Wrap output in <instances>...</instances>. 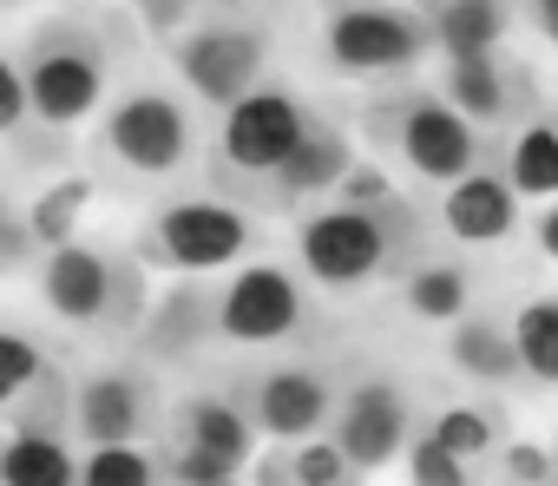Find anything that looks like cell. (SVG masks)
Returning a JSON list of instances; mask_svg holds the SVG:
<instances>
[{"label": "cell", "mask_w": 558, "mask_h": 486, "mask_svg": "<svg viewBox=\"0 0 558 486\" xmlns=\"http://www.w3.org/2000/svg\"><path fill=\"white\" fill-rule=\"evenodd\" d=\"M434 217L401 191L395 204H323L296 217V270L310 290L355 296L368 283H401L421 257H434Z\"/></svg>", "instance_id": "6da1fadb"}, {"label": "cell", "mask_w": 558, "mask_h": 486, "mask_svg": "<svg viewBox=\"0 0 558 486\" xmlns=\"http://www.w3.org/2000/svg\"><path fill=\"white\" fill-rule=\"evenodd\" d=\"M34 290H40V303H47L53 323L80 329L93 342H112V349L132 342L138 323H145V309H151L138 251L125 257L119 243H106V236H73V243H60L53 257H40Z\"/></svg>", "instance_id": "7a4b0ae2"}, {"label": "cell", "mask_w": 558, "mask_h": 486, "mask_svg": "<svg viewBox=\"0 0 558 486\" xmlns=\"http://www.w3.org/2000/svg\"><path fill=\"white\" fill-rule=\"evenodd\" d=\"M93 151H99V171L119 178L125 191L171 184L178 171H191L204 158V125H197V106L178 86L132 80L125 93L106 99L99 132H93Z\"/></svg>", "instance_id": "3957f363"}, {"label": "cell", "mask_w": 558, "mask_h": 486, "mask_svg": "<svg viewBox=\"0 0 558 486\" xmlns=\"http://www.w3.org/2000/svg\"><path fill=\"white\" fill-rule=\"evenodd\" d=\"M21 86H27V112L47 132H73L86 119L106 112L112 99V40H106V14H53L21 40Z\"/></svg>", "instance_id": "277c9868"}, {"label": "cell", "mask_w": 558, "mask_h": 486, "mask_svg": "<svg viewBox=\"0 0 558 486\" xmlns=\"http://www.w3.org/2000/svg\"><path fill=\"white\" fill-rule=\"evenodd\" d=\"M362 132L375 151L401 158L421 184H440L453 191L460 178H473L480 165H493V145L486 132H473L447 99L440 86H395V93H375L362 106Z\"/></svg>", "instance_id": "5b68a950"}, {"label": "cell", "mask_w": 558, "mask_h": 486, "mask_svg": "<svg viewBox=\"0 0 558 486\" xmlns=\"http://www.w3.org/2000/svg\"><path fill=\"white\" fill-rule=\"evenodd\" d=\"M310 99H296L290 86H256L243 106H230L217 119V138L204 151V178L217 197L230 204H256V191L290 165V151L310 132Z\"/></svg>", "instance_id": "8992f818"}, {"label": "cell", "mask_w": 558, "mask_h": 486, "mask_svg": "<svg viewBox=\"0 0 558 486\" xmlns=\"http://www.w3.org/2000/svg\"><path fill=\"white\" fill-rule=\"evenodd\" d=\"M256 251V223L230 197H165L138 223V264L145 270H178V277H230Z\"/></svg>", "instance_id": "52a82bcc"}, {"label": "cell", "mask_w": 558, "mask_h": 486, "mask_svg": "<svg viewBox=\"0 0 558 486\" xmlns=\"http://www.w3.org/2000/svg\"><path fill=\"white\" fill-rule=\"evenodd\" d=\"M223 388L269 447H290V440H316V434L336 427V408H342L349 381L323 355H276V362H250Z\"/></svg>", "instance_id": "ba28073f"}, {"label": "cell", "mask_w": 558, "mask_h": 486, "mask_svg": "<svg viewBox=\"0 0 558 486\" xmlns=\"http://www.w3.org/2000/svg\"><path fill=\"white\" fill-rule=\"evenodd\" d=\"M171 73L204 112L243 106L256 86H269V27L256 14H197V27L171 47Z\"/></svg>", "instance_id": "9c48e42d"}, {"label": "cell", "mask_w": 558, "mask_h": 486, "mask_svg": "<svg viewBox=\"0 0 558 486\" xmlns=\"http://www.w3.org/2000/svg\"><path fill=\"white\" fill-rule=\"evenodd\" d=\"M323 329V309L303 270L283 264H243L217 277V342L230 349H290Z\"/></svg>", "instance_id": "30bf717a"}, {"label": "cell", "mask_w": 558, "mask_h": 486, "mask_svg": "<svg viewBox=\"0 0 558 486\" xmlns=\"http://www.w3.org/2000/svg\"><path fill=\"white\" fill-rule=\"evenodd\" d=\"M165 401L171 394L158 388V368H145L138 355L80 368L73 375V440H80V453L86 447H145V440H158Z\"/></svg>", "instance_id": "8fae6325"}, {"label": "cell", "mask_w": 558, "mask_h": 486, "mask_svg": "<svg viewBox=\"0 0 558 486\" xmlns=\"http://www.w3.org/2000/svg\"><path fill=\"white\" fill-rule=\"evenodd\" d=\"M427 21L421 8H329L323 14V60L349 80H395L421 66Z\"/></svg>", "instance_id": "7c38bea8"}, {"label": "cell", "mask_w": 558, "mask_h": 486, "mask_svg": "<svg viewBox=\"0 0 558 486\" xmlns=\"http://www.w3.org/2000/svg\"><path fill=\"white\" fill-rule=\"evenodd\" d=\"M414 434H421V414H414V394H408L395 375H362V381L342 388V408H336L329 440H336L362 473H381L388 460H401Z\"/></svg>", "instance_id": "4fadbf2b"}, {"label": "cell", "mask_w": 558, "mask_h": 486, "mask_svg": "<svg viewBox=\"0 0 558 486\" xmlns=\"http://www.w3.org/2000/svg\"><path fill=\"white\" fill-rule=\"evenodd\" d=\"M355 145H349V132L336 125V119H310V132H303V145L290 151V165L276 171L263 191H256V210H276V217H310V210H323V197L336 204V191H342V178L355 171Z\"/></svg>", "instance_id": "5bb4252c"}, {"label": "cell", "mask_w": 558, "mask_h": 486, "mask_svg": "<svg viewBox=\"0 0 558 486\" xmlns=\"http://www.w3.org/2000/svg\"><path fill=\"white\" fill-rule=\"evenodd\" d=\"M256 440L263 434L230 401V388H184V394L165 401L158 447H184V453H210V460H230V466H256V453H263Z\"/></svg>", "instance_id": "9a60e30c"}, {"label": "cell", "mask_w": 558, "mask_h": 486, "mask_svg": "<svg viewBox=\"0 0 558 486\" xmlns=\"http://www.w3.org/2000/svg\"><path fill=\"white\" fill-rule=\"evenodd\" d=\"M440 99L473 125V132H499V125H525L538 112V86L519 60L493 53V60H460L440 73Z\"/></svg>", "instance_id": "2e32d148"}, {"label": "cell", "mask_w": 558, "mask_h": 486, "mask_svg": "<svg viewBox=\"0 0 558 486\" xmlns=\"http://www.w3.org/2000/svg\"><path fill=\"white\" fill-rule=\"evenodd\" d=\"M217 342V283L210 277H178L138 323L132 336V355L145 368H171V362H191Z\"/></svg>", "instance_id": "e0dca14e"}, {"label": "cell", "mask_w": 558, "mask_h": 486, "mask_svg": "<svg viewBox=\"0 0 558 486\" xmlns=\"http://www.w3.org/2000/svg\"><path fill=\"white\" fill-rule=\"evenodd\" d=\"M440 236L466 243V251H486V243H506L519 230V191L506 184L499 165H480L473 178H460L453 191H440Z\"/></svg>", "instance_id": "ac0fdd59"}, {"label": "cell", "mask_w": 558, "mask_h": 486, "mask_svg": "<svg viewBox=\"0 0 558 486\" xmlns=\"http://www.w3.org/2000/svg\"><path fill=\"white\" fill-rule=\"evenodd\" d=\"M395 290H401V309H408L414 323H440V329H453L460 316L480 309V270H473L466 257H447V251L421 257Z\"/></svg>", "instance_id": "d6986e66"}, {"label": "cell", "mask_w": 558, "mask_h": 486, "mask_svg": "<svg viewBox=\"0 0 558 486\" xmlns=\"http://www.w3.org/2000/svg\"><path fill=\"white\" fill-rule=\"evenodd\" d=\"M447 362L453 375L480 381V388H519L525 368H519V349H512V316L499 309H473L447 329Z\"/></svg>", "instance_id": "ffe728a7"}, {"label": "cell", "mask_w": 558, "mask_h": 486, "mask_svg": "<svg viewBox=\"0 0 558 486\" xmlns=\"http://www.w3.org/2000/svg\"><path fill=\"white\" fill-rule=\"evenodd\" d=\"M421 21H427V47H434L447 66L506 53V40H512V27H519V14H512V8H486V0H453V8H421Z\"/></svg>", "instance_id": "44dd1931"}, {"label": "cell", "mask_w": 558, "mask_h": 486, "mask_svg": "<svg viewBox=\"0 0 558 486\" xmlns=\"http://www.w3.org/2000/svg\"><path fill=\"white\" fill-rule=\"evenodd\" d=\"M362 479H368V473H362L329 434L290 440V447H263L256 466H250V486H362Z\"/></svg>", "instance_id": "7402d4cb"}, {"label": "cell", "mask_w": 558, "mask_h": 486, "mask_svg": "<svg viewBox=\"0 0 558 486\" xmlns=\"http://www.w3.org/2000/svg\"><path fill=\"white\" fill-rule=\"evenodd\" d=\"M421 434H434L453 460H466L473 473H486L506 447H512V434H506V408H493V401H447V408H434L427 421H421Z\"/></svg>", "instance_id": "603a6c76"}, {"label": "cell", "mask_w": 558, "mask_h": 486, "mask_svg": "<svg viewBox=\"0 0 558 486\" xmlns=\"http://www.w3.org/2000/svg\"><path fill=\"white\" fill-rule=\"evenodd\" d=\"M499 171L519 197H558V112H532L499 145Z\"/></svg>", "instance_id": "cb8c5ba5"}, {"label": "cell", "mask_w": 558, "mask_h": 486, "mask_svg": "<svg viewBox=\"0 0 558 486\" xmlns=\"http://www.w3.org/2000/svg\"><path fill=\"white\" fill-rule=\"evenodd\" d=\"M0 486H80V440L0 427Z\"/></svg>", "instance_id": "d4e9b609"}, {"label": "cell", "mask_w": 558, "mask_h": 486, "mask_svg": "<svg viewBox=\"0 0 558 486\" xmlns=\"http://www.w3.org/2000/svg\"><path fill=\"white\" fill-rule=\"evenodd\" d=\"M512 349L525 388H558V290H538L512 309Z\"/></svg>", "instance_id": "484cf974"}, {"label": "cell", "mask_w": 558, "mask_h": 486, "mask_svg": "<svg viewBox=\"0 0 558 486\" xmlns=\"http://www.w3.org/2000/svg\"><path fill=\"white\" fill-rule=\"evenodd\" d=\"M86 204H93V178H86V171H66L60 184H47V191L34 197L27 230H34V251H40V257H53L60 243H73V236H80Z\"/></svg>", "instance_id": "4316f807"}, {"label": "cell", "mask_w": 558, "mask_h": 486, "mask_svg": "<svg viewBox=\"0 0 558 486\" xmlns=\"http://www.w3.org/2000/svg\"><path fill=\"white\" fill-rule=\"evenodd\" d=\"M8 434H47V440H73V368L53 362L8 414Z\"/></svg>", "instance_id": "83f0119b"}, {"label": "cell", "mask_w": 558, "mask_h": 486, "mask_svg": "<svg viewBox=\"0 0 558 486\" xmlns=\"http://www.w3.org/2000/svg\"><path fill=\"white\" fill-rule=\"evenodd\" d=\"M80 486H171L158 440L145 447H86L80 453Z\"/></svg>", "instance_id": "f1b7e54d"}, {"label": "cell", "mask_w": 558, "mask_h": 486, "mask_svg": "<svg viewBox=\"0 0 558 486\" xmlns=\"http://www.w3.org/2000/svg\"><path fill=\"white\" fill-rule=\"evenodd\" d=\"M60 355L40 342V336H27V329H14V323H0V421L14 414V401L53 368Z\"/></svg>", "instance_id": "f546056e"}, {"label": "cell", "mask_w": 558, "mask_h": 486, "mask_svg": "<svg viewBox=\"0 0 558 486\" xmlns=\"http://www.w3.org/2000/svg\"><path fill=\"white\" fill-rule=\"evenodd\" d=\"M401 460H408V486H486V473H473L466 460H453L434 434H414Z\"/></svg>", "instance_id": "4dcf8cb0"}, {"label": "cell", "mask_w": 558, "mask_h": 486, "mask_svg": "<svg viewBox=\"0 0 558 486\" xmlns=\"http://www.w3.org/2000/svg\"><path fill=\"white\" fill-rule=\"evenodd\" d=\"M486 486H558V460H551V447H538V440H512L499 460H493V479Z\"/></svg>", "instance_id": "1f68e13d"}, {"label": "cell", "mask_w": 558, "mask_h": 486, "mask_svg": "<svg viewBox=\"0 0 558 486\" xmlns=\"http://www.w3.org/2000/svg\"><path fill=\"white\" fill-rule=\"evenodd\" d=\"M401 197V184L381 171V165H368V158H355V171L342 178V191H336V204H355V210H368V204H395Z\"/></svg>", "instance_id": "d6a6232c"}, {"label": "cell", "mask_w": 558, "mask_h": 486, "mask_svg": "<svg viewBox=\"0 0 558 486\" xmlns=\"http://www.w3.org/2000/svg\"><path fill=\"white\" fill-rule=\"evenodd\" d=\"M34 125V112H27V86H21V60H8L0 53V138H21Z\"/></svg>", "instance_id": "836d02e7"}, {"label": "cell", "mask_w": 558, "mask_h": 486, "mask_svg": "<svg viewBox=\"0 0 558 486\" xmlns=\"http://www.w3.org/2000/svg\"><path fill=\"white\" fill-rule=\"evenodd\" d=\"M132 21H138V27H145V34H151L165 53H171V47H178V40L197 27V14H191V8H138Z\"/></svg>", "instance_id": "e575fe53"}, {"label": "cell", "mask_w": 558, "mask_h": 486, "mask_svg": "<svg viewBox=\"0 0 558 486\" xmlns=\"http://www.w3.org/2000/svg\"><path fill=\"white\" fill-rule=\"evenodd\" d=\"M519 21H525V27H532V34H538L551 53H558V0H545V8H525Z\"/></svg>", "instance_id": "d590c367"}, {"label": "cell", "mask_w": 558, "mask_h": 486, "mask_svg": "<svg viewBox=\"0 0 558 486\" xmlns=\"http://www.w3.org/2000/svg\"><path fill=\"white\" fill-rule=\"evenodd\" d=\"M532 236H538V251H545V257L558 264V197H551V204H545V210L532 217Z\"/></svg>", "instance_id": "8d00e7d4"}, {"label": "cell", "mask_w": 558, "mask_h": 486, "mask_svg": "<svg viewBox=\"0 0 558 486\" xmlns=\"http://www.w3.org/2000/svg\"><path fill=\"white\" fill-rule=\"evenodd\" d=\"M217 486H250V479H217Z\"/></svg>", "instance_id": "74e56055"}, {"label": "cell", "mask_w": 558, "mask_h": 486, "mask_svg": "<svg viewBox=\"0 0 558 486\" xmlns=\"http://www.w3.org/2000/svg\"><path fill=\"white\" fill-rule=\"evenodd\" d=\"M551 460H558V440H551Z\"/></svg>", "instance_id": "f35d334b"}]
</instances>
